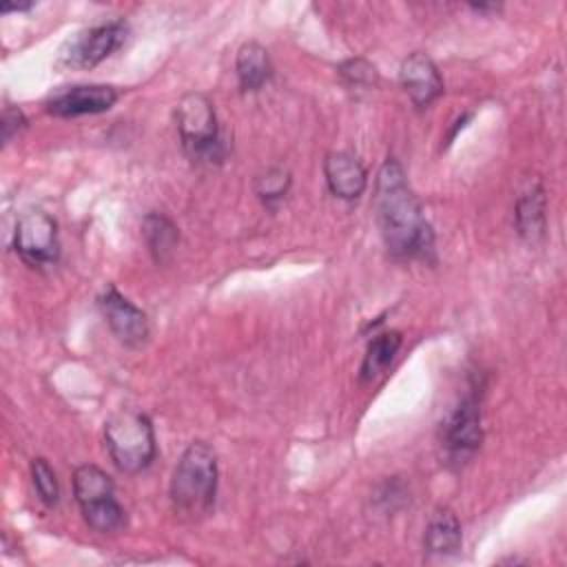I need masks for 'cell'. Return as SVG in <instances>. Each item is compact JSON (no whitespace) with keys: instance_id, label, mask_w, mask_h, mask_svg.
I'll use <instances>...</instances> for the list:
<instances>
[{"instance_id":"7402d4cb","label":"cell","mask_w":567,"mask_h":567,"mask_svg":"<svg viewBox=\"0 0 567 567\" xmlns=\"http://www.w3.org/2000/svg\"><path fill=\"white\" fill-rule=\"evenodd\" d=\"M27 9H31V4H4V7H2L4 13H7V11H27Z\"/></svg>"},{"instance_id":"9c48e42d","label":"cell","mask_w":567,"mask_h":567,"mask_svg":"<svg viewBox=\"0 0 567 567\" xmlns=\"http://www.w3.org/2000/svg\"><path fill=\"white\" fill-rule=\"evenodd\" d=\"M483 441L481 427V408L476 396H467L443 423V445L454 461H465L478 450Z\"/></svg>"},{"instance_id":"5bb4252c","label":"cell","mask_w":567,"mask_h":567,"mask_svg":"<svg viewBox=\"0 0 567 567\" xmlns=\"http://www.w3.org/2000/svg\"><path fill=\"white\" fill-rule=\"evenodd\" d=\"M235 71H237L239 86L244 91H259L272 75V64L266 47H261L255 40L241 44L237 51Z\"/></svg>"},{"instance_id":"8fae6325","label":"cell","mask_w":567,"mask_h":567,"mask_svg":"<svg viewBox=\"0 0 567 567\" xmlns=\"http://www.w3.org/2000/svg\"><path fill=\"white\" fill-rule=\"evenodd\" d=\"M401 84L410 95L412 104L423 109L430 106L443 93V80L434 60L421 51L410 53L401 62Z\"/></svg>"},{"instance_id":"7c38bea8","label":"cell","mask_w":567,"mask_h":567,"mask_svg":"<svg viewBox=\"0 0 567 567\" xmlns=\"http://www.w3.org/2000/svg\"><path fill=\"white\" fill-rule=\"evenodd\" d=\"M323 173L330 193L341 199H357L365 190L368 173L363 164L346 151L328 153L323 162Z\"/></svg>"},{"instance_id":"8992f818","label":"cell","mask_w":567,"mask_h":567,"mask_svg":"<svg viewBox=\"0 0 567 567\" xmlns=\"http://www.w3.org/2000/svg\"><path fill=\"white\" fill-rule=\"evenodd\" d=\"M126 33L128 29L122 20L82 29L60 49L58 62L69 69H93L124 44Z\"/></svg>"},{"instance_id":"4fadbf2b","label":"cell","mask_w":567,"mask_h":567,"mask_svg":"<svg viewBox=\"0 0 567 567\" xmlns=\"http://www.w3.org/2000/svg\"><path fill=\"white\" fill-rule=\"evenodd\" d=\"M463 545L461 523L450 507H439L425 527V549L436 556H454Z\"/></svg>"},{"instance_id":"7a4b0ae2","label":"cell","mask_w":567,"mask_h":567,"mask_svg":"<svg viewBox=\"0 0 567 567\" xmlns=\"http://www.w3.org/2000/svg\"><path fill=\"white\" fill-rule=\"evenodd\" d=\"M217 494V456L213 447L204 441H193L179 456L168 496L173 512L182 520H199L204 518L213 505Z\"/></svg>"},{"instance_id":"3957f363","label":"cell","mask_w":567,"mask_h":567,"mask_svg":"<svg viewBox=\"0 0 567 567\" xmlns=\"http://www.w3.org/2000/svg\"><path fill=\"white\" fill-rule=\"evenodd\" d=\"M104 441L115 467L124 474L146 470L155 458V432L144 412L120 410L104 423Z\"/></svg>"},{"instance_id":"52a82bcc","label":"cell","mask_w":567,"mask_h":567,"mask_svg":"<svg viewBox=\"0 0 567 567\" xmlns=\"http://www.w3.org/2000/svg\"><path fill=\"white\" fill-rule=\"evenodd\" d=\"M13 248L29 266H49L60 257L58 224L42 210L24 213L13 233Z\"/></svg>"},{"instance_id":"277c9868","label":"cell","mask_w":567,"mask_h":567,"mask_svg":"<svg viewBox=\"0 0 567 567\" xmlns=\"http://www.w3.org/2000/svg\"><path fill=\"white\" fill-rule=\"evenodd\" d=\"M73 494L82 518L93 532L113 534L124 527L126 514L115 501V485L97 465H80L73 472Z\"/></svg>"},{"instance_id":"30bf717a","label":"cell","mask_w":567,"mask_h":567,"mask_svg":"<svg viewBox=\"0 0 567 567\" xmlns=\"http://www.w3.org/2000/svg\"><path fill=\"white\" fill-rule=\"evenodd\" d=\"M117 100V91L106 84H75L55 91L47 100V111L55 117L95 115L109 111Z\"/></svg>"},{"instance_id":"5b68a950","label":"cell","mask_w":567,"mask_h":567,"mask_svg":"<svg viewBox=\"0 0 567 567\" xmlns=\"http://www.w3.org/2000/svg\"><path fill=\"white\" fill-rule=\"evenodd\" d=\"M184 151L197 162L221 159L217 115L210 100L202 93H186L175 111Z\"/></svg>"},{"instance_id":"ac0fdd59","label":"cell","mask_w":567,"mask_h":567,"mask_svg":"<svg viewBox=\"0 0 567 567\" xmlns=\"http://www.w3.org/2000/svg\"><path fill=\"white\" fill-rule=\"evenodd\" d=\"M31 481H33V487H35V494H38L40 503L44 507H53L58 503L60 487H58L55 472H53V467L49 465L47 458L38 456V458L31 461Z\"/></svg>"},{"instance_id":"2e32d148","label":"cell","mask_w":567,"mask_h":567,"mask_svg":"<svg viewBox=\"0 0 567 567\" xmlns=\"http://www.w3.org/2000/svg\"><path fill=\"white\" fill-rule=\"evenodd\" d=\"M516 226L520 237L536 241L545 230V193L540 184L525 190L516 202Z\"/></svg>"},{"instance_id":"9a60e30c","label":"cell","mask_w":567,"mask_h":567,"mask_svg":"<svg viewBox=\"0 0 567 567\" xmlns=\"http://www.w3.org/2000/svg\"><path fill=\"white\" fill-rule=\"evenodd\" d=\"M142 235H144L146 246L157 264H164L171 259V255L177 246V239H179L177 226L164 213H157V210H153L144 217Z\"/></svg>"},{"instance_id":"ffe728a7","label":"cell","mask_w":567,"mask_h":567,"mask_svg":"<svg viewBox=\"0 0 567 567\" xmlns=\"http://www.w3.org/2000/svg\"><path fill=\"white\" fill-rule=\"evenodd\" d=\"M339 73L350 86H374L377 84V69L361 58L343 62L339 66Z\"/></svg>"},{"instance_id":"44dd1931","label":"cell","mask_w":567,"mask_h":567,"mask_svg":"<svg viewBox=\"0 0 567 567\" xmlns=\"http://www.w3.org/2000/svg\"><path fill=\"white\" fill-rule=\"evenodd\" d=\"M27 128V117L16 106H4L2 111V142L9 144L16 135H20Z\"/></svg>"},{"instance_id":"6da1fadb","label":"cell","mask_w":567,"mask_h":567,"mask_svg":"<svg viewBox=\"0 0 567 567\" xmlns=\"http://www.w3.org/2000/svg\"><path fill=\"white\" fill-rule=\"evenodd\" d=\"M374 210L385 248L396 259H432L434 233L396 159H385L377 175Z\"/></svg>"},{"instance_id":"d6986e66","label":"cell","mask_w":567,"mask_h":567,"mask_svg":"<svg viewBox=\"0 0 567 567\" xmlns=\"http://www.w3.org/2000/svg\"><path fill=\"white\" fill-rule=\"evenodd\" d=\"M288 186H290V173L286 168H279V166L268 168L255 182V190L266 204L281 199L288 193Z\"/></svg>"},{"instance_id":"e0dca14e","label":"cell","mask_w":567,"mask_h":567,"mask_svg":"<svg viewBox=\"0 0 567 567\" xmlns=\"http://www.w3.org/2000/svg\"><path fill=\"white\" fill-rule=\"evenodd\" d=\"M399 346H401V332L390 330V332L377 334L365 350V357L361 363V381L377 379L390 365Z\"/></svg>"},{"instance_id":"ba28073f","label":"cell","mask_w":567,"mask_h":567,"mask_svg":"<svg viewBox=\"0 0 567 567\" xmlns=\"http://www.w3.org/2000/svg\"><path fill=\"white\" fill-rule=\"evenodd\" d=\"M100 310L111 328V332L131 348L142 346L148 339V319L146 315L133 306L124 295H120L113 286H109L97 297Z\"/></svg>"}]
</instances>
